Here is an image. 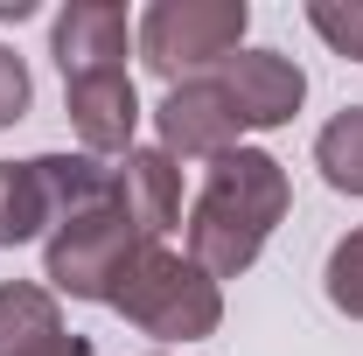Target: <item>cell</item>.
Listing matches in <instances>:
<instances>
[{"label": "cell", "instance_id": "7", "mask_svg": "<svg viewBox=\"0 0 363 356\" xmlns=\"http://www.w3.org/2000/svg\"><path fill=\"white\" fill-rule=\"evenodd\" d=\"M217 84H224L245 133H272V126H286L308 105V70L294 56H279V49H238L217 70Z\"/></svg>", "mask_w": 363, "mask_h": 356}, {"label": "cell", "instance_id": "4", "mask_svg": "<svg viewBox=\"0 0 363 356\" xmlns=\"http://www.w3.org/2000/svg\"><path fill=\"white\" fill-rule=\"evenodd\" d=\"M140 245H147V238L126 223L119 196H105V203L63 217L43 238V279H49V294H70V301H98V308H112L119 272L133 266Z\"/></svg>", "mask_w": 363, "mask_h": 356}, {"label": "cell", "instance_id": "17", "mask_svg": "<svg viewBox=\"0 0 363 356\" xmlns=\"http://www.w3.org/2000/svg\"><path fill=\"white\" fill-rule=\"evenodd\" d=\"M35 14V0H0V21H28Z\"/></svg>", "mask_w": 363, "mask_h": 356}, {"label": "cell", "instance_id": "14", "mask_svg": "<svg viewBox=\"0 0 363 356\" xmlns=\"http://www.w3.org/2000/svg\"><path fill=\"white\" fill-rule=\"evenodd\" d=\"M308 28H315L335 56L363 63V0H308Z\"/></svg>", "mask_w": 363, "mask_h": 356}, {"label": "cell", "instance_id": "3", "mask_svg": "<svg viewBox=\"0 0 363 356\" xmlns=\"http://www.w3.org/2000/svg\"><path fill=\"white\" fill-rule=\"evenodd\" d=\"M245 28H252L245 0H154L133 21V49L175 91V84H196V77H217L245 49Z\"/></svg>", "mask_w": 363, "mask_h": 356}, {"label": "cell", "instance_id": "8", "mask_svg": "<svg viewBox=\"0 0 363 356\" xmlns=\"http://www.w3.org/2000/svg\"><path fill=\"white\" fill-rule=\"evenodd\" d=\"M126 49H133V14L119 0H70L56 21H49V56L70 77H91V70H126Z\"/></svg>", "mask_w": 363, "mask_h": 356}, {"label": "cell", "instance_id": "16", "mask_svg": "<svg viewBox=\"0 0 363 356\" xmlns=\"http://www.w3.org/2000/svg\"><path fill=\"white\" fill-rule=\"evenodd\" d=\"M28 356H98L84 343V335H56V343H43V350H28Z\"/></svg>", "mask_w": 363, "mask_h": 356}, {"label": "cell", "instance_id": "6", "mask_svg": "<svg viewBox=\"0 0 363 356\" xmlns=\"http://www.w3.org/2000/svg\"><path fill=\"white\" fill-rule=\"evenodd\" d=\"M245 126L230 112V98L217 77H196V84H175L161 105H154V140L168 161H217L230 147H245Z\"/></svg>", "mask_w": 363, "mask_h": 356}, {"label": "cell", "instance_id": "5", "mask_svg": "<svg viewBox=\"0 0 363 356\" xmlns=\"http://www.w3.org/2000/svg\"><path fill=\"white\" fill-rule=\"evenodd\" d=\"M63 112H70L77 154H91V161H126V154H133V133H140L133 70H91V77H70V84H63Z\"/></svg>", "mask_w": 363, "mask_h": 356}, {"label": "cell", "instance_id": "15", "mask_svg": "<svg viewBox=\"0 0 363 356\" xmlns=\"http://www.w3.org/2000/svg\"><path fill=\"white\" fill-rule=\"evenodd\" d=\"M28 98H35V84H28V63L0 43V133H7L21 112H28Z\"/></svg>", "mask_w": 363, "mask_h": 356}, {"label": "cell", "instance_id": "2", "mask_svg": "<svg viewBox=\"0 0 363 356\" xmlns=\"http://www.w3.org/2000/svg\"><path fill=\"white\" fill-rule=\"evenodd\" d=\"M112 314H126L140 335L154 343H203L224 328V287L196 266L189 252H168V245H140L133 266L119 272V294H112Z\"/></svg>", "mask_w": 363, "mask_h": 356}, {"label": "cell", "instance_id": "1", "mask_svg": "<svg viewBox=\"0 0 363 356\" xmlns=\"http://www.w3.org/2000/svg\"><path fill=\"white\" fill-rule=\"evenodd\" d=\"M286 210H294L286 168L272 161L266 147H230V154L210 161V175L196 189L189 217H182L189 223V230H182V252L224 287V279L259 266V252H266L272 230L286 223Z\"/></svg>", "mask_w": 363, "mask_h": 356}, {"label": "cell", "instance_id": "18", "mask_svg": "<svg viewBox=\"0 0 363 356\" xmlns=\"http://www.w3.org/2000/svg\"><path fill=\"white\" fill-rule=\"evenodd\" d=\"M154 356H168V350H154Z\"/></svg>", "mask_w": 363, "mask_h": 356}, {"label": "cell", "instance_id": "12", "mask_svg": "<svg viewBox=\"0 0 363 356\" xmlns=\"http://www.w3.org/2000/svg\"><path fill=\"white\" fill-rule=\"evenodd\" d=\"M315 168L335 196H363V105H342L315 133Z\"/></svg>", "mask_w": 363, "mask_h": 356}, {"label": "cell", "instance_id": "9", "mask_svg": "<svg viewBox=\"0 0 363 356\" xmlns=\"http://www.w3.org/2000/svg\"><path fill=\"white\" fill-rule=\"evenodd\" d=\"M112 196L147 245H161L182 223V168L161 154V147H133L126 161H112Z\"/></svg>", "mask_w": 363, "mask_h": 356}, {"label": "cell", "instance_id": "11", "mask_svg": "<svg viewBox=\"0 0 363 356\" xmlns=\"http://www.w3.org/2000/svg\"><path fill=\"white\" fill-rule=\"evenodd\" d=\"M49 230H56V210H49V196H43L35 161H0V252L35 245Z\"/></svg>", "mask_w": 363, "mask_h": 356}, {"label": "cell", "instance_id": "10", "mask_svg": "<svg viewBox=\"0 0 363 356\" xmlns=\"http://www.w3.org/2000/svg\"><path fill=\"white\" fill-rule=\"evenodd\" d=\"M63 335V308L35 279H0V356H28Z\"/></svg>", "mask_w": 363, "mask_h": 356}, {"label": "cell", "instance_id": "13", "mask_svg": "<svg viewBox=\"0 0 363 356\" xmlns=\"http://www.w3.org/2000/svg\"><path fill=\"white\" fill-rule=\"evenodd\" d=\"M321 294H328V308L363 321V223L357 230H342L335 245H328V266H321Z\"/></svg>", "mask_w": 363, "mask_h": 356}]
</instances>
